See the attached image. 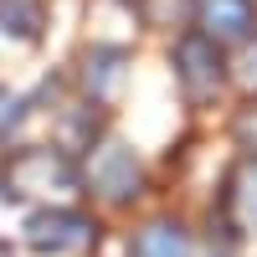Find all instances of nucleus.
Wrapping results in <instances>:
<instances>
[{
    "label": "nucleus",
    "instance_id": "6",
    "mask_svg": "<svg viewBox=\"0 0 257 257\" xmlns=\"http://www.w3.org/2000/svg\"><path fill=\"white\" fill-rule=\"evenodd\" d=\"M128 257H196V242H190L185 221L155 216V221H144L134 237H128Z\"/></svg>",
    "mask_w": 257,
    "mask_h": 257
},
{
    "label": "nucleus",
    "instance_id": "9",
    "mask_svg": "<svg viewBox=\"0 0 257 257\" xmlns=\"http://www.w3.org/2000/svg\"><path fill=\"white\" fill-rule=\"evenodd\" d=\"M0 31L21 36V41H36L41 36V6L36 0H0Z\"/></svg>",
    "mask_w": 257,
    "mask_h": 257
},
{
    "label": "nucleus",
    "instance_id": "5",
    "mask_svg": "<svg viewBox=\"0 0 257 257\" xmlns=\"http://www.w3.org/2000/svg\"><path fill=\"white\" fill-rule=\"evenodd\" d=\"M190 16L221 47H242L257 31V0H190Z\"/></svg>",
    "mask_w": 257,
    "mask_h": 257
},
{
    "label": "nucleus",
    "instance_id": "11",
    "mask_svg": "<svg viewBox=\"0 0 257 257\" xmlns=\"http://www.w3.org/2000/svg\"><path fill=\"white\" fill-rule=\"evenodd\" d=\"M180 6H185V0H139V11H144L149 26H175Z\"/></svg>",
    "mask_w": 257,
    "mask_h": 257
},
{
    "label": "nucleus",
    "instance_id": "8",
    "mask_svg": "<svg viewBox=\"0 0 257 257\" xmlns=\"http://www.w3.org/2000/svg\"><path fill=\"white\" fill-rule=\"evenodd\" d=\"M123 62H128L123 47H93L88 57H82V88H88L93 103H108V98L118 93V82H123Z\"/></svg>",
    "mask_w": 257,
    "mask_h": 257
},
{
    "label": "nucleus",
    "instance_id": "13",
    "mask_svg": "<svg viewBox=\"0 0 257 257\" xmlns=\"http://www.w3.org/2000/svg\"><path fill=\"white\" fill-rule=\"evenodd\" d=\"M0 257H16V252H11V247H0Z\"/></svg>",
    "mask_w": 257,
    "mask_h": 257
},
{
    "label": "nucleus",
    "instance_id": "1",
    "mask_svg": "<svg viewBox=\"0 0 257 257\" xmlns=\"http://www.w3.org/2000/svg\"><path fill=\"white\" fill-rule=\"evenodd\" d=\"M77 165L62 155V149H21V155L6 165V196H77Z\"/></svg>",
    "mask_w": 257,
    "mask_h": 257
},
{
    "label": "nucleus",
    "instance_id": "12",
    "mask_svg": "<svg viewBox=\"0 0 257 257\" xmlns=\"http://www.w3.org/2000/svg\"><path fill=\"white\" fill-rule=\"evenodd\" d=\"M21 118H26V98H16V93H6V88H0V139H6Z\"/></svg>",
    "mask_w": 257,
    "mask_h": 257
},
{
    "label": "nucleus",
    "instance_id": "4",
    "mask_svg": "<svg viewBox=\"0 0 257 257\" xmlns=\"http://www.w3.org/2000/svg\"><path fill=\"white\" fill-rule=\"evenodd\" d=\"M88 180H93V190H98L103 201L123 206V201H134L139 190H144V170H139V160H134V149H123V144H98V149H93V165H88Z\"/></svg>",
    "mask_w": 257,
    "mask_h": 257
},
{
    "label": "nucleus",
    "instance_id": "10",
    "mask_svg": "<svg viewBox=\"0 0 257 257\" xmlns=\"http://www.w3.org/2000/svg\"><path fill=\"white\" fill-rule=\"evenodd\" d=\"M237 82H242V93L257 98V31L242 41V57H237Z\"/></svg>",
    "mask_w": 257,
    "mask_h": 257
},
{
    "label": "nucleus",
    "instance_id": "2",
    "mask_svg": "<svg viewBox=\"0 0 257 257\" xmlns=\"http://www.w3.org/2000/svg\"><path fill=\"white\" fill-rule=\"evenodd\" d=\"M175 82L190 103H206L226 88V57L221 41H211L206 31H190L175 41Z\"/></svg>",
    "mask_w": 257,
    "mask_h": 257
},
{
    "label": "nucleus",
    "instance_id": "3",
    "mask_svg": "<svg viewBox=\"0 0 257 257\" xmlns=\"http://www.w3.org/2000/svg\"><path fill=\"white\" fill-rule=\"evenodd\" d=\"M26 242L47 257H72V252L98 247V221L72 211V206H47V211L26 216Z\"/></svg>",
    "mask_w": 257,
    "mask_h": 257
},
{
    "label": "nucleus",
    "instance_id": "7",
    "mask_svg": "<svg viewBox=\"0 0 257 257\" xmlns=\"http://www.w3.org/2000/svg\"><path fill=\"white\" fill-rule=\"evenodd\" d=\"M226 216L237 231H252L257 237V155L237 160V170H231L226 180Z\"/></svg>",
    "mask_w": 257,
    "mask_h": 257
}]
</instances>
